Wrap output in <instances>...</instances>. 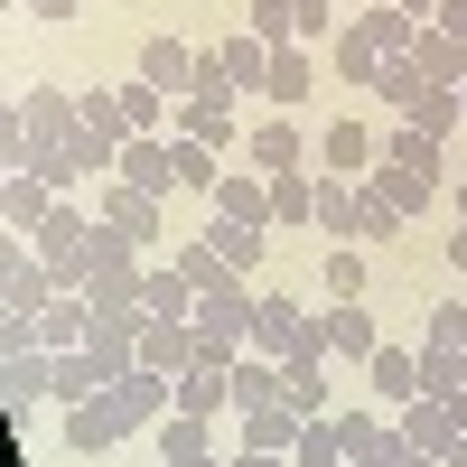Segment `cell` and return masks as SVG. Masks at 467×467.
Segmentation results:
<instances>
[{
	"label": "cell",
	"mask_w": 467,
	"mask_h": 467,
	"mask_svg": "<svg viewBox=\"0 0 467 467\" xmlns=\"http://www.w3.org/2000/svg\"><path fill=\"white\" fill-rule=\"evenodd\" d=\"M28 19H47V28H66V19H75V0H28Z\"/></svg>",
	"instance_id": "cell-49"
},
{
	"label": "cell",
	"mask_w": 467,
	"mask_h": 467,
	"mask_svg": "<svg viewBox=\"0 0 467 467\" xmlns=\"http://www.w3.org/2000/svg\"><path fill=\"white\" fill-rule=\"evenodd\" d=\"M365 383H374L383 411H402V402L420 393V356H411V346H374V356H365Z\"/></svg>",
	"instance_id": "cell-14"
},
{
	"label": "cell",
	"mask_w": 467,
	"mask_h": 467,
	"mask_svg": "<svg viewBox=\"0 0 467 467\" xmlns=\"http://www.w3.org/2000/svg\"><path fill=\"white\" fill-rule=\"evenodd\" d=\"M262 402H281V365L271 356H234V411H262Z\"/></svg>",
	"instance_id": "cell-31"
},
{
	"label": "cell",
	"mask_w": 467,
	"mask_h": 467,
	"mask_svg": "<svg viewBox=\"0 0 467 467\" xmlns=\"http://www.w3.org/2000/svg\"><path fill=\"white\" fill-rule=\"evenodd\" d=\"M75 131H85L103 160H122V140H131V122H122V94L112 85H94V94H75Z\"/></svg>",
	"instance_id": "cell-11"
},
{
	"label": "cell",
	"mask_w": 467,
	"mask_h": 467,
	"mask_svg": "<svg viewBox=\"0 0 467 467\" xmlns=\"http://www.w3.org/2000/svg\"><path fill=\"white\" fill-rule=\"evenodd\" d=\"M19 262H28V234H10V224H0V281H10Z\"/></svg>",
	"instance_id": "cell-47"
},
{
	"label": "cell",
	"mask_w": 467,
	"mask_h": 467,
	"mask_svg": "<svg viewBox=\"0 0 467 467\" xmlns=\"http://www.w3.org/2000/svg\"><path fill=\"white\" fill-rule=\"evenodd\" d=\"M356 37H365V47H374V57H411V37H420V19H402V10H393V0H374V10L356 19Z\"/></svg>",
	"instance_id": "cell-28"
},
{
	"label": "cell",
	"mask_w": 467,
	"mask_h": 467,
	"mask_svg": "<svg viewBox=\"0 0 467 467\" xmlns=\"http://www.w3.org/2000/svg\"><path fill=\"white\" fill-rule=\"evenodd\" d=\"M178 411V374H122V383H103L94 402H66V458H103V449H122L131 431H160V420Z\"/></svg>",
	"instance_id": "cell-1"
},
{
	"label": "cell",
	"mask_w": 467,
	"mask_h": 467,
	"mask_svg": "<svg viewBox=\"0 0 467 467\" xmlns=\"http://www.w3.org/2000/svg\"><path fill=\"white\" fill-rule=\"evenodd\" d=\"M327 290H337V299L365 290V253H356V244H327Z\"/></svg>",
	"instance_id": "cell-45"
},
{
	"label": "cell",
	"mask_w": 467,
	"mask_h": 467,
	"mask_svg": "<svg viewBox=\"0 0 467 467\" xmlns=\"http://www.w3.org/2000/svg\"><path fill=\"white\" fill-rule=\"evenodd\" d=\"M244 37H262V47H290V0H253V10H244Z\"/></svg>",
	"instance_id": "cell-42"
},
{
	"label": "cell",
	"mask_w": 467,
	"mask_h": 467,
	"mask_svg": "<svg viewBox=\"0 0 467 467\" xmlns=\"http://www.w3.org/2000/svg\"><path fill=\"white\" fill-rule=\"evenodd\" d=\"M169 160H178V187L215 197V178H224V169H215V150H206V140H187V131H178V140H169Z\"/></svg>",
	"instance_id": "cell-37"
},
{
	"label": "cell",
	"mask_w": 467,
	"mask_h": 467,
	"mask_svg": "<svg viewBox=\"0 0 467 467\" xmlns=\"http://www.w3.org/2000/svg\"><path fill=\"white\" fill-rule=\"evenodd\" d=\"M411 66H420V85H467V47L449 28H420L411 37Z\"/></svg>",
	"instance_id": "cell-20"
},
{
	"label": "cell",
	"mask_w": 467,
	"mask_h": 467,
	"mask_svg": "<svg viewBox=\"0 0 467 467\" xmlns=\"http://www.w3.org/2000/svg\"><path fill=\"white\" fill-rule=\"evenodd\" d=\"M28 150H37V140H28V112L0 103V169H28Z\"/></svg>",
	"instance_id": "cell-44"
},
{
	"label": "cell",
	"mask_w": 467,
	"mask_h": 467,
	"mask_svg": "<svg viewBox=\"0 0 467 467\" xmlns=\"http://www.w3.org/2000/svg\"><path fill=\"white\" fill-rule=\"evenodd\" d=\"M440 467H467V431H449V449H440Z\"/></svg>",
	"instance_id": "cell-52"
},
{
	"label": "cell",
	"mask_w": 467,
	"mask_h": 467,
	"mask_svg": "<svg viewBox=\"0 0 467 467\" xmlns=\"http://www.w3.org/2000/svg\"><path fill=\"white\" fill-rule=\"evenodd\" d=\"M224 467H290V458H271V449H244V458H224Z\"/></svg>",
	"instance_id": "cell-51"
},
{
	"label": "cell",
	"mask_w": 467,
	"mask_h": 467,
	"mask_svg": "<svg viewBox=\"0 0 467 467\" xmlns=\"http://www.w3.org/2000/svg\"><path fill=\"white\" fill-rule=\"evenodd\" d=\"M28 253L47 262V281H57V290H75V281H85V253H94V206H85V197H57L47 224L28 234Z\"/></svg>",
	"instance_id": "cell-2"
},
{
	"label": "cell",
	"mask_w": 467,
	"mask_h": 467,
	"mask_svg": "<svg viewBox=\"0 0 467 467\" xmlns=\"http://www.w3.org/2000/svg\"><path fill=\"white\" fill-rule=\"evenodd\" d=\"M308 75H318V47H271V75H262V94H271V112H299L308 103Z\"/></svg>",
	"instance_id": "cell-15"
},
{
	"label": "cell",
	"mask_w": 467,
	"mask_h": 467,
	"mask_svg": "<svg viewBox=\"0 0 467 467\" xmlns=\"http://www.w3.org/2000/svg\"><path fill=\"white\" fill-rule=\"evenodd\" d=\"M299 346H327V318H308L299 299H253V346L244 356H299Z\"/></svg>",
	"instance_id": "cell-4"
},
{
	"label": "cell",
	"mask_w": 467,
	"mask_h": 467,
	"mask_svg": "<svg viewBox=\"0 0 467 467\" xmlns=\"http://www.w3.org/2000/svg\"><path fill=\"white\" fill-rule=\"evenodd\" d=\"M178 411L187 420H234V365H187L178 374Z\"/></svg>",
	"instance_id": "cell-9"
},
{
	"label": "cell",
	"mask_w": 467,
	"mask_h": 467,
	"mask_svg": "<svg viewBox=\"0 0 467 467\" xmlns=\"http://www.w3.org/2000/svg\"><path fill=\"white\" fill-rule=\"evenodd\" d=\"M178 131L206 140V150H224L234 140V103H178Z\"/></svg>",
	"instance_id": "cell-39"
},
{
	"label": "cell",
	"mask_w": 467,
	"mask_h": 467,
	"mask_svg": "<svg viewBox=\"0 0 467 467\" xmlns=\"http://www.w3.org/2000/svg\"><path fill=\"white\" fill-rule=\"evenodd\" d=\"M169 262H178V281L197 290V299H206V290H234V281H244V271H234V262H224V253L206 244V234H197V244H178Z\"/></svg>",
	"instance_id": "cell-24"
},
{
	"label": "cell",
	"mask_w": 467,
	"mask_h": 467,
	"mask_svg": "<svg viewBox=\"0 0 467 467\" xmlns=\"http://www.w3.org/2000/svg\"><path fill=\"white\" fill-rule=\"evenodd\" d=\"M449 262H458V271H467V234H449Z\"/></svg>",
	"instance_id": "cell-53"
},
{
	"label": "cell",
	"mask_w": 467,
	"mask_h": 467,
	"mask_svg": "<svg viewBox=\"0 0 467 467\" xmlns=\"http://www.w3.org/2000/svg\"><path fill=\"white\" fill-rule=\"evenodd\" d=\"M94 393H103L94 356H85V346H66V356H57V402H94Z\"/></svg>",
	"instance_id": "cell-41"
},
{
	"label": "cell",
	"mask_w": 467,
	"mask_h": 467,
	"mask_svg": "<svg viewBox=\"0 0 467 467\" xmlns=\"http://www.w3.org/2000/svg\"><path fill=\"white\" fill-rule=\"evenodd\" d=\"M393 431H402L411 449H431V458H440V449H449V431H458V420H449V402H440V393H411V402L393 411Z\"/></svg>",
	"instance_id": "cell-18"
},
{
	"label": "cell",
	"mask_w": 467,
	"mask_h": 467,
	"mask_svg": "<svg viewBox=\"0 0 467 467\" xmlns=\"http://www.w3.org/2000/svg\"><path fill=\"white\" fill-rule=\"evenodd\" d=\"M308 215H318V169H281V178H271V224L299 234Z\"/></svg>",
	"instance_id": "cell-21"
},
{
	"label": "cell",
	"mask_w": 467,
	"mask_h": 467,
	"mask_svg": "<svg viewBox=\"0 0 467 467\" xmlns=\"http://www.w3.org/2000/svg\"><path fill=\"white\" fill-rule=\"evenodd\" d=\"M197 467H224V458H197Z\"/></svg>",
	"instance_id": "cell-55"
},
{
	"label": "cell",
	"mask_w": 467,
	"mask_h": 467,
	"mask_svg": "<svg viewBox=\"0 0 467 467\" xmlns=\"http://www.w3.org/2000/svg\"><path fill=\"white\" fill-rule=\"evenodd\" d=\"M327 57H337V75H346V85H365V94H374V66H383V57L365 47L356 28H337V37H327Z\"/></svg>",
	"instance_id": "cell-40"
},
{
	"label": "cell",
	"mask_w": 467,
	"mask_h": 467,
	"mask_svg": "<svg viewBox=\"0 0 467 467\" xmlns=\"http://www.w3.org/2000/svg\"><path fill=\"white\" fill-rule=\"evenodd\" d=\"M308 169H327V178H365V169H374V131H365V122H327L318 150H308Z\"/></svg>",
	"instance_id": "cell-8"
},
{
	"label": "cell",
	"mask_w": 467,
	"mask_h": 467,
	"mask_svg": "<svg viewBox=\"0 0 467 467\" xmlns=\"http://www.w3.org/2000/svg\"><path fill=\"white\" fill-rule=\"evenodd\" d=\"M112 94H122L131 140H160V122H169V94H160V85H112Z\"/></svg>",
	"instance_id": "cell-35"
},
{
	"label": "cell",
	"mask_w": 467,
	"mask_h": 467,
	"mask_svg": "<svg viewBox=\"0 0 467 467\" xmlns=\"http://www.w3.org/2000/svg\"><path fill=\"white\" fill-rule=\"evenodd\" d=\"M234 420H244V449H271V458H290V440H299L290 402H262V411H234Z\"/></svg>",
	"instance_id": "cell-29"
},
{
	"label": "cell",
	"mask_w": 467,
	"mask_h": 467,
	"mask_svg": "<svg viewBox=\"0 0 467 467\" xmlns=\"http://www.w3.org/2000/svg\"><path fill=\"white\" fill-rule=\"evenodd\" d=\"M244 169L253 178H281V169H308V140H299V122H290V112H271V122L244 140Z\"/></svg>",
	"instance_id": "cell-6"
},
{
	"label": "cell",
	"mask_w": 467,
	"mask_h": 467,
	"mask_svg": "<svg viewBox=\"0 0 467 467\" xmlns=\"http://www.w3.org/2000/svg\"><path fill=\"white\" fill-rule=\"evenodd\" d=\"M187 308H197V290L178 281V262H150L140 271V318H187Z\"/></svg>",
	"instance_id": "cell-27"
},
{
	"label": "cell",
	"mask_w": 467,
	"mask_h": 467,
	"mask_svg": "<svg viewBox=\"0 0 467 467\" xmlns=\"http://www.w3.org/2000/svg\"><path fill=\"white\" fill-rule=\"evenodd\" d=\"M374 187L393 197V215H420L440 197V169H402V160H374Z\"/></svg>",
	"instance_id": "cell-22"
},
{
	"label": "cell",
	"mask_w": 467,
	"mask_h": 467,
	"mask_svg": "<svg viewBox=\"0 0 467 467\" xmlns=\"http://www.w3.org/2000/svg\"><path fill=\"white\" fill-rule=\"evenodd\" d=\"M337 458H346V440H337V411L299 420V440H290V467H337Z\"/></svg>",
	"instance_id": "cell-32"
},
{
	"label": "cell",
	"mask_w": 467,
	"mask_h": 467,
	"mask_svg": "<svg viewBox=\"0 0 467 467\" xmlns=\"http://www.w3.org/2000/svg\"><path fill=\"white\" fill-rule=\"evenodd\" d=\"M281 402H290L299 420L327 411V346H299V356H281Z\"/></svg>",
	"instance_id": "cell-7"
},
{
	"label": "cell",
	"mask_w": 467,
	"mask_h": 467,
	"mask_svg": "<svg viewBox=\"0 0 467 467\" xmlns=\"http://www.w3.org/2000/svg\"><path fill=\"white\" fill-rule=\"evenodd\" d=\"M140 85H160L169 103H187V85H197V47H178V37H140Z\"/></svg>",
	"instance_id": "cell-10"
},
{
	"label": "cell",
	"mask_w": 467,
	"mask_h": 467,
	"mask_svg": "<svg viewBox=\"0 0 467 467\" xmlns=\"http://www.w3.org/2000/svg\"><path fill=\"white\" fill-rule=\"evenodd\" d=\"M0 178H10V169H0Z\"/></svg>",
	"instance_id": "cell-58"
},
{
	"label": "cell",
	"mask_w": 467,
	"mask_h": 467,
	"mask_svg": "<svg viewBox=\"0 0 467 467\" xmlns=\"http://www.w3.org/2000/svg\"><path fill=\"white\" fill-rule=\"evenodd\" d=\"M215 215H224V224H262V234H271V178L224 169V178H215Z\"/></svg>",
	"instance_id": "cell-16"
},
{
	"label": "cell",
	"mask_w": 467,
	"mask_h": 467,
	"mask_svg": "<svg viewBox=\"0 0 467 467\" xmlns=\"http://www.w3.org/2000/svg\"><path fill=\"white\" fill-rule=\"evenodd\" d=\"M19 112H28V140H37V150H57V140L75 131V94H47V85H37V94H19Z\"/></svg>",
	"instance_id": "cell-30"
},
{
	"label": "cell",
	"mask_w": 467,
	"mask_h": 467,
	"mask_svg": "<svg viewBox=\"0 0 467 467\" xmlns=\"http://www.w3.org/2000/svg\"><path fill=\"white\" fill-rule=\"evenodd\" d=\"M467 122V103H458V85H431V94H420L411 112H402V131H420V140H440L449 150V131Z\"/></svg>",
	"instance_id": "cell-25"
},
{
	"label": "cell",
	"mask_w": 467,
	"mask_h": 467,
	"mask_svg": "<svg viewBox=\"0 0 467 467\" xmlns=\"http://www.w3.org/2000/svg\"><path fill=\"white\" fill-rule=\"evenodd\" d=\"M290 28H299V47H327L337 37V0H290Z\"/></svg>",
	"instance_id": "cell-43"
},
{
	"label": "cell",
	"mask_w": 467,
	"mask_h": 467,
	"mask_svg": "<svg viewBox=\"0 0 467 467\" xmlns=\"http://www.w3.org/2000/svg\"><path fill=\"white\" fill-rule=\"evenodd\" d=\"M374 94L393 103V112H411V103L431 94V85H420V66H411V57H383V66H374Z\"/></svg>",
	"instance_id": "cell-38"
},
{
	"label": "cell",
	"mask_w": 467,
	"mask_h": 467,
	"mask_svg": "<svg viewBox=\"0 0 467 467\" xmlns=\"http://www.w3.org/2000/svg\"><path fill=\"white\" fill-rule=\"evenodd\" d=\"M449 206H458V234H467V187H458V197H449Z\"/></svg>",
	"instance_id": "cell-54"
},
{
	"label": "cell",
	"mask_w": 467,
	"mask_h": 467,
	"mask_svg": "<svg viewBox=\"0 0 467 467\" xmlns=\"http://www.w3.org/2000/svg\"><path fill=\"white\" fill-rule=\"evenodd\" d=\"M374 346H383V337H374L365 308H327V356H356V365H365Z\"/></svg>",
	"instance_id": "cell-34"
},
{
	"label": "cell",
	"mask_w": 467,
	"mask_h": 467,
	"mask_svg": "<svg viewBox=\"0 0 467 467\" xmlns=\"http://www.w3.org/2000/svg\"><path fill=\"white\" fill-rule=\"evenodd\" d=\"M224 75H234V94H262V75H271V47L234 28V37H224Z\"/></svg>",
	"instance_id": "cell-33"
},
{
	"label": "cell",
	"mask_w": 467,
	"mask_h": 467,
	"mask_svg": "<svg viewBox=\"0 0 467 467\" xmlns=\"http://www.w3.org/2000/svg\"><path fill=\"white\" fill-rule=\"evenodd\" d=\"M458 103H467V85H458Z\"/></svg>",
	"instance_id": "cell-57"
},
{
	"label": "cell",
	"mask_w": 467,
	"mask_h": 467,
	"mask_svg": "<svg viewBox=\"0 0 467 467\" xmlns=\"http://www.w3.org/2000/svg\"><path fill=\"white\" fill-rule=\"evenodd\" d=\"M197 458H215V420L169 411V420H160V467H197Z\"/></svg>",
	"instance_id": "cell-26"
},
{
	"label": "cell",
	"mask_w": 467,
	"mask_h": 467,
	"mask_svg": "<svg viewBox=\"0 0 467 467\" xmlns=\"http://www.w3.org/2000/svg\"><path fill=\"white\" fill-rule=\"evenodd\" d=\"M206 244H215L234 271H253V262L271 253V234H262V224H224V215H215V224H206Z\"/></svg>",
	"instance_id": "cell-36"
},
{
	"label": "cell",
	"mask_w": 467,
	"mask_h": 467,
	"mask_svg": "<svg viewBox=\"0 0 467 467\" xmlns=\"http://www.w3.org/2000/svg\"><path fill=\"white\" fill-rule=\"evenodd\" d=\"M187 327H197V365H234L253 346V290H206L197 308H187Z\"/></svg>",
	"instance_id": "cell-3"
},
{
	"label": "cell",
	"mask_w": 467,
	"mask_h": 467,
	"mask_svg": "<svg viewBox=\"0 0 467 467\" xmlns=\"http://www.w3.org/2000/svg\"><path fill=\"white\" fill-rule=\"evenodd\" d=\"M0 393H10V411L37 402V393H57V356H47V346H19V356H0Z\"/></svg>",
	"instance_id": "cell-17"
},
{
	"label": "cell",
	"mask_w": 467,
	"mask_h": 467,
	"mask_svg": "<svg viewBox=\"0 0 467 467\" xmlns=\"http://www.w3.org/2000/svg\"><path fill=\"white\" fill-rule=\"evenodd\" d=\"M308 234L356 244V178H327V169H318V215H308Z\"/></svg>",
	"instance_id": "cell-19"
},
{
	"label": "cell",
	"mask_w": 467,
	"mask_h": 467,
	"mask_svg": "<svg viewBox=\"0 0 467 467\" xmlns=\"http://www.w3.org/2000/svg\"><path fill=\"white\" fill-rule=\"evenodd\" d=\"M393 10H402V19H420V28H431V19H440V0H393Z\"/></svg>",
	"instance_id": "cell-50"
},
{
	"label": "cell",
	"mask_w": 467,
	"mask_h": 467,
	"mask_svg": "<svg viewBox=\"0 0 467 467\" xmlns=\"http://www.w3.org/2000/svg\"><path fill=\"white\" fill-rule=\"evenodd\" d=\"M140 365L150 374H187L197 365V327L187 318H140Z\"/></svg>",
	"instance_id": "cell-13"
},
{
	"label": "cell",
	"mask_w": 467,
	"mask_h": 467,
	"mask_svg": "<svg viewBox=\"0 0 467 467\" xmlns=\"http://www.w3.org/2000/svg\"><path fill=\"white\" fill-rule=\"evenodd\" d=\"M112 178H122V187H140V197H178V160H169V131H160V140H122Z\"/></svg>",
	"instance_id": "cell-5"
},
{
	"label": "cell",
	"mask_w": 467,
	"mask_h": 467,
	"mask_svg": "<svg viewBox=\"0 0 467 467\" xmlns=\"http://www.w3.org/2000/svg\"><path fill=\"white\" fill-rule=\"evenodd\" d=\"M431 28H449L458 47H467V0H440V19H431Z\"/></svg>",
	"instance_id": "cell-48"
},
{
	"label": "cell",
	"mask_w": 467,
	"mask_h": 467,
	"mask_svg": "<svg viewBox=\"0 0 467 467\" xmlns=\"http://www.w3.org/2000/svg\"><path fill=\"white\" fill-rule=\"evenodd\" d=\"M85 337H94V308L75 290H57L47 308H37V327H28V346H47V356H66V346H85Z\"/></svg>",
	"instance_id": "cell-12"
},
{
	"label": "cell",
	"mask_w": 467,
	"mask_h": 467,
	"mask_svg": "<svg viewBox=\"0 0 467 467\" xmlns=\"http://www.w3.org/2000/svg\"><path fill=\"white\" fill-rule=\"evenodd\" d=\"M431 346H449V356H467V299L431 308Z\"/></svg>",
	"instance_id": "cell-46"
},
{
	"label": "cell",
	"mask_w": 467,
	"mask_h": 467,
	"mask_svg": "<svg viewBox=\"0 0 467 467\" xmlns=\"http://www.w3.org/2000/svg\"><path fill=\"white\" fill-rule=\"evenodd\" d=\"M47 187H37L28 169H10V178H0V224H10V234H37V224H47Z\"/></svg>",
	"instance_id": "cell-23"
},
{
	"label": "cell",
	"mask_w": 467,
	"mask_h": 467,
	"mask_svg": "<svg viewBox=\"0 0 467 467\" xmlns=\"http://www.w3.org/2000/svg\"><path fill=\"white\" fill-rule=\"evenodd\" d=\"M337 467H356V458H337Z\"/></svg>",
	"instance_id": "cell-56"
}]
</instances>
